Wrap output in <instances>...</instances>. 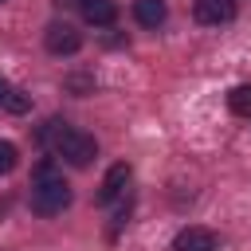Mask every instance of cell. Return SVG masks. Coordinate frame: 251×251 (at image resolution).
Wrapping results in <instances>:
<instances>
[{
	"label": "cell",
	"instance_id": "6da1fadb",
	"mask_svg": "<svg viewBox=\"0 0 251 251\" xmlns=\"http://www.w3.org/2000/svg\"><path fill=\"white\" fill-rule=\"evenodd\" d=\"M71 204V184L51 161H39L31 173V212L35 216H59Z\"/></svg>",
	"mask_w": 251,
	"mask_h": 251
},
{
	"label": "cell",
	"instance_id": "7a4b0ae2",
	"mask_svg": "<svg viewBox=\"0 0 251 251\" xmlns=\"http://www.w3.org/2000/svg\"><path fill=\"white\" fill-rule=\"evenodd\" d=\"M55 157H63L67 165H75V169H86L94 157H98V141L90 137V133H82V129H63L59 133V141H55V149H51Z\"/></svg>",
	"mask_w": 251,
	"mask_h": 251
},
{
	"label": "cell",
	"instance_id": "3957f363",
	"mask_svg": "<svg viewBox=\"0 0 251 251\" xmlns=\"http://www.w3.org/2000/svg\"><path fill=\"white\" fill-rule=\"evenodd\" d=\"M43 43H47V51H51V55H75V51L82 47V31H78V27H71V24H47Z\"/></svg>",
	"mask_w": 251,
	"mask_h": 251
},
{
	"label": "cell",
	"instance_id": "277c9868",
	"mask_svg": "<svg viewBox=\"0 0 251 251\" xmlns=\"http://www.w3.org/2000/svg\"><path fill=\"white\" fill-rule=\"evenodd\" d=\"M173 251H220V239L212 227H200V224H188L176 231L173 239Z\"/></svg>",
	"mask_w": 251,
	"mask_h": 251
},
{
	"label": "cell",
	"instance_id": "5b68a950",
	"mask_svg": "<svg viewBox=\"0 0 251 251\" xmlns=\"http://www.w3.org/2000/svg\"><path fill=\"white\" fill-rule=\"evenodd\" d=\"M129 176H133V169H129L126 161L110 165V169H106V176H102V188H98V204H114V200H122V196H126Z\"/></svg>",
	"mask_w": 251,
	"mask_h": 251
},
{
	"label": "cell",
	"instance_id": "8992f818",
	"mask_svg": "<svg viewBox=\"0 0 251 251\" xmlns=\"http://www.w3.org/2000/svg\"><path fill=\"white\" fill-rule=\"evenodd\" d=\"M192 16H196V24H204V27L231 24V20H235V0H196Z\"/></svg>",
	"mask_w": 251,
	"mask_h": 251
},
{
	"label": "cell",
	"instance_id": "52a82bcc",
	"mask_svg": "<svg viewBox=\"0 0 251 251\" xmlns=\"http://www.w3.org/2000/svg\"><path fill=\"white\" fill-rule=\"evenodd\" d=\"M78 8H82V20L90 27H110L118 20V4L114 0H82Z\"/></svg>",
	"mask_w": 251,
	"mask_h": 251
},
{
	"label": "cell",
	"instance_id": "ba28073f",
	"mask_svg": "<svg viewBox=\"0 0 251 251\" xmlns=\"http://www.w3.org/2000/svg\"><path fill=\"white\" fill-rule=\"evenodd\" d=\"M133 20L141 27H161L169 20V4L165 0H133Z\"/></svg>",
	"mask_w": 251,
	"mask_h": 251
},
{
	"label": "cell",
	"instance_id": "9c48e42d",
	"mask_svg": "<svg viewBox=\"0 0 251 251\" xmlns=\"http://www.w3.org/2000/svg\"><path fill=\"white\" fill-rule=\"evenodd\" d=\"M227 106H231V114H239V118H251V82H243V86H231V94H227Z\"/></svg>",
	"mask_w": 251,
	"mask_h": 251
},
{
	"label": "cell",
	"instance_id": "30bf717a",
	"mask_svg": "<svg viewBox=\"0 0 251 251\" xmlns=\"http://www.w3.org/2000/svg\"><path fill=\"white\" fill-rule=\"evenodd\" d=\"M27 106H31V98H27L24 90H16V86H12V90H8V98H4V110H8V114H24Z\"/></svg>",
	"mask_w": 251,
	"mask_h": 251
},
{
	"label": "cell",
	"instance_id": "8fae6325",
	"mask_svg": "<svg viewBox=\"0 0 251 251\" xmlns=\"http://www.w3.org/2000/svg\"><path fill=\"white\" fill-rule=\"evenodd\" d=\"M16 157H20L16 145H12V141H0V173H12V169H16Z\"/></svg>",
	"mask_w": 251,
	"mask_h": 251
},
{
	"label": "cell",
	"instance_id": "7c38bea8",
	"mask_svg": "<svg viewBox=\"0 0 251 251\" xmlns=\"http://www.w3.org/2000/svg\"><path fill=\"white\" fill-rule=\"evenodd\" d=\"M8 90H12V86H8L4 78H0V106H4V98H8Z\"/></svg>",
	"mask_w": 251,
	"mask_h": 251
},
{
	"label": "cell",
	"instance_id": "4fadbf2b",
	"mask_svg": "<svg viewBox=\"0 0 251 251\" xmlns=\"http://www.w3.org/2000/svg\"><path fill=\"white\" fill-rule=\"evenodd\" d=\"M59 4H82V0H59Z\"/></svg>",
	"mask_w": 251,
	"mask_h": 251
},
{
	"label": "cell",
	"instance_id": "5bb4252c",
	"mask_svg": "<svg viewBox=\"0 0 251 251\" xmlns=\"http://www.w3.org/2000/svg\"><path fill=\"white\" fill-rule=\"evenodd\" d=\"M0 4H4V0H0Z\"/></svg>",
	"mask_w": 251,
	"mask_h": 251
}]
</instances>
